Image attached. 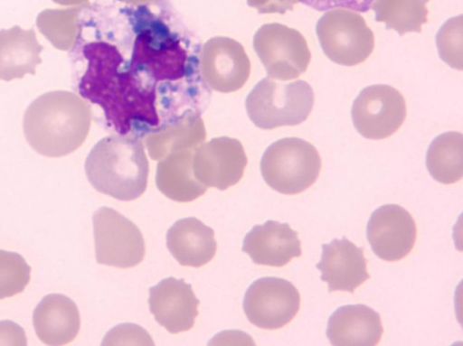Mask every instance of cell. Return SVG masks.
<instances>
[{"label": "cell", "mask_w": 463, "mask_h": 346, "mask_svg": "<svg viewBox=\"0 0 463 346\" xmlns=\"http://www.w3.org/2000/svg\"><path fill=\"white\" fill-rule=\"evenodd\" d=\"M82 54L87 69L79 81L80 97L99 105L108 125L119 135L151 131L159 126L156 87L136 76L125 64L118 47L106 41L86 43Z\"/></svg>", "instance_id": "obj_1"}, {"label": "cell", "mask_w": 463, "mask_h": 346, "mask_svg": "<svg viewBox=\"0 0 463 346\" xmlns=\"http://www.w3.org/2000/svg\"><path fill=\"white\" fill-rule=\"evenodd\" d=\"M92 112L77 94L53 90L35 98L26 108L23 128L38 154L61 157L77 150L90 132Z\"/></svg>", "instance_id": "obj_2"}, {"label": "cell", "mask_w": 463, "mask_h": 346, "mask_svg": "<svg viewBox=\"0 0 463 346\" xmlns=\"http://www.w3.org/2000/svg\"><path fill=\"white\" fill-rule=\"evenodd\" d=\"M135 34L129 70L145 83L156 87L175 81L193 70L192 57L176 33L146 5L123 9Z\"/></svg>", "instance_id": "obj_3"}, {"label": "cell", "mask_w": 463, "mask_h": 346, "mask_svg": "<svg viewBox=\"0 0 463 346\" xmlns=\"http://www.w3.org/2000/svg\"><path fill=\"white\" fill-rule=\"evenodd\" d=\"M84 166L92 187L117 200L133 201L146 189L149 164L139 137L118 134L100 139Z\"/></svg>", "instance_id": "obj_4"}, {"label": "cell", "mask_w": 463, "mask_h": 346, "mask_svg": "<svg viewBox=\"0 0 463 346\" xmlns=\"http://www.w3.org/2000/svg\"><path fill=\"white\" fill-rule=\"evenodd\" d=\"M314 102L313 89L304 80L280 83L264 78L247 96L245 107L257 127L270 130L304 122Z\"/></svg>", "instance_id": "obj_5"}, {"label": "cell", "mask_w": 463, "mask_h": 346, "mask_svg": "<svg viewBox=\"0 0 463 346\" xmlns=\"http://www.w3.org/2000/svg\"><path fill=\"white\" fill-rule=\"evenodd\" d=\"M321 158L317 148L298 137L271 144L260 160L265 182L276 192L294 195L303 192L318 178Z\"/></svg>", "instance_id": "obj_6"}, {"label": "cell", "mask_w": 463, "mask_h": 346, "mask_svg": "<svg viewBox=\"0 0 463 346\" xmlns=\"http://www.w3.org/2000/svg\"><path fill=\"white\" fill-rule=\"evenodd\" d=\"M316 30L324 53L337 64L357 65L373 51V33L355 13L344 9L327 12L317 22Z\"/></svg>", "instance_id": "obj_7"}, {"label": "cell", "mask_w": 463, "mask_h": 346, "mask_svg": "<svg viewBox=\"0 0 463 346\" xmlns=\"http://www.w3.org/2000/svg\"><path fill=\"white\" fill-rule=\"evenodd\" d=\"M96 260L99 264L128 268L145 256V241L130 220L109 207H100L92 217Z\"/></svg>", "instance_id": "obj_8"}, {"label": "cell", "mask_w": 463, "mask_h": 346, "mask_svg": "<svg viewBox=\"0 0 463 346\" xmlns=\"http://www.w3.org/2000/svg\"><path fill=\"white\" fill-rule=\"evenodd\" d=\"M253 48L268 76L279 80L302 75L311 59L304 36L280 23L262 25L253 37Z\"/></svg>", "instance_id": "obj_9"}, {"label": "cell", "mask_w": 463, "mask_h": 346, "mask_svg": "<svg viewBox=\"0 0 463 346\" xmlns=\"http://www.w3.org/2000/svg\"><path fill=\"white\" fill-rule=\"evenodd\" d=\"M300 295L289 281L279 277H261L247 289L243 311L253 325L275 330L288 324L300 308Z\"/></svg>", "instance_id": "obj_10"}, {"label": "cell", "mask_w": 463, "mask_h": 346, "mask_svg": "<svg viewBox=\"0 0 463 346\" xmlns=\"http://www.w3.org/2000/svg\"><path fill=\"white\" fill-rule=\"evenodd\" d=\"M352 120L360 135L379 140L391 136L402 125L406 117L403 96L386 84L364 88L354 99Z\"/></svg>", "instance_id": "obj_11"}, {"label": "cell", "mask_w": 463, "mask_h": 346, "mask_svg": "<svg viewBox=\"0 0 463 346\" xmlns=\"http://www.w3.org/2000/svg\"><path fill=\"white\" fill-rule=\"evenodd\" d=\"M199 67L206 85L222 93L242 88L250 73V62L243 46L223 36L213 37L203 45Z\"/></svg>", "instance_id": "obj_12"}, {"label": "cell", "mask_w": 463, "mask_h": 346, "mask_svg": "<svg viewBox=\"0 0 463 346\" xmlns=\"http://www.w3.org/2000/svg\"><path fill=\"white\" fill-rule=\"evenodd\" d=\"M366 237L379 258L394 262L404 258L412 250L417 227L407 210L397 204H385L371 214Z\"/></svg>", "instance_id": "obj_13"}, {"label": "cell", "mask_w": 463, "mask_h": 346, "mask_svg": "<svg viewBox=\"0 0 463 346\" xmlns=\"http://www.w3.org/2000/svg\"><path fill=\"white\" fill-rule=\"evenodd\" d=\"M247 156L241 143L227 136L217 137L198 145L193 167L196 179L206 187L224 191L243 176Z\"/></svg>", "instance_id": "obj_14"}, {"label": "cell", "mask_w": 463, "mask_h": 346, "mask_svg": "<svg viewBox=\"0 0 463 346\" xmlns=\"http://www.w3.org/2000/svg\"><path fill=\"white\" fill-rule=\"evenodd\" d=\"M155 320L170 333L189 331L198 315L199 300L184 279L166 277L149 289Z\"/></svg>", "instance_id": "obj_15"}, {"label": "cell", "mask_w": 463, "mask_h": 346, "mask_svg": "<svg viewBox=\"0 0 463 346\" xmlns=\"http://www.w3.org/2000/svg\"><path fill=\"white\" fill-rule=\"evenodd\" d=\"M316 267L321 271V280L327 283L329 293L353 294L370 278L363 248L346 238L323 244L321 260Z\"/></svg>", "instance_id": "obj_16"}, {"label": "cell", "mask_w": 463, "mask_h": 346, "mask_svg": "<svg viewBox=\"0 0 463 346\" xmlns=\"http://www.w3.org/2000/svg\"><path fill=\"white\" fill-rule=\"evenodd\" d=\"M242 251L257 265L281 267L302 254L298 232L289 224L267 220L245 236Z\"/></svg>", "instance_id": "obj_17"}, {"label": "cell", "mask_w": 463, "mask_h": 346, "mask_svg": "<svg viewBox=\"0 0 463 346\" xmlns=\"http://www.w3.org/2000/svg\"><path fill=\"white\" fill-rule=\"evenodd\" d=\"M383 333L380 314L361 304L337 308L327 322L326 337L332 345L374 346Z\"/></svg>", "instance_id": "obj_18"}, {"label": "cell", "mask_w": 463, "mask_h": 346, "mask_svg": "<svg viewBox=\"0 0 463 346\" xmlns=\"http://www.w3.org/2000/svg\"><path fill=\"white\" fill-rule=\"evenodd\" d=\"M37 337L47 345H65L77 336L80 317L76 304L61 294L45 295L33 313Z\"/></svg>", "instance_id": "obj_19"}, {"label": "cell", "mask_w": 463, "mask_h": 346, "mask_svg": "<svg viewBox=\"0 0 463 346\" xmlns=\"http://www.w3.org/2000/svg\"><path fill=\"white\" fill-rule=\"evenodd\" d=\"M166 246L180 265L192 267L209 263L217 249L213 229L194 217L178 220L168 229Z\"/></svg>", "instance_id": "obj_20"}, {"label": "cell", "mask_w": 463, "mask_h": 346, "mask_svg": "<svg viewBox=\"0 0 463 346\" xmlns=\"http://www.w3.org/2000/svg\"><path fill=\"white\" fill-rule=\"evenodd\" d=\"M43 50L33 28L24 30L14 25L0 30V80L34 75L36 67L42 63Z\"/></svg>", "instance_id": "obj_21"}, {"label": "cell", "mask_w": 463, "mask_h": 346, "mask_svg": "<svg viewBox=\"0 0 463 346\" xmlns=\"http://www.w3.org/2000/svg\"><path fill=\"white\" fill-rule=\"evenodd\" d=\"M194 149L173 152L157 164L156 183L167 198L177 202H189L202 196L207 187L194 173Z\"/></svg>", "instance_id": "obj_22"}, {"label": "cell", "mask_w": 463, "mask_h": 346, "mask_svg": "<svg viewBox=\"0 0 463 346\" xmlns=\"http://www.w3.org/2000/svg\"><path fill=\"white\" fill-rule=\"evenodd\" d=\"M206 136L204 126L198 116L180 117L147 133L145 143L153 160H160L180 150L196 148Z\"/></svg>", "instance_id": "obj_23"}, {"label": "cell", "mask_w": 463, "mask_h": 346, "mask_svg": "<svg viewBox=\"0 0 463 346\" xmlns=\"http://www.w3.org/2000/svg\"><path fill=\"white\" fill-rule=\"evenodd\" d=\"M426 165L432 178L450 184L463 176V136L446 132L435 137L427 151Z\"/></svg>", "instance_id": "obj_24"}, {"label": "cell", "mask_w": 463, "mask_h": 346, "mask_svg": "<svg viewBox=\"0 0 463 346\" xmlns=\"http://www.w3.org/2000/svg\"><path fill=\"white\" fill-rule=\"evenodd\" d=\"M428 0H376L372 8L375 19L384 22L388 29L403 35L410 32H420L421 24L427 22L425 2Z\"/></svg>", "instance_id": "obj_25"}, {"label": "cell", "mask_w": 463, "mask_h": 346, "mask_svg": "<svg viewBox=\"0 0 463 346\" xmlns=\"http://www.w3.org/2000/svg\"><path fill=\"white\" fill-rule=\"evenodd\" d=\"M80 11V6L59 10L46 9L39 14L37 26L56 48L60 47L61 37L65 38L69 48L73 42L71 39L73 40L77 33Z\"/></svg>", "instance_id": "obj_26"}, {"label": "cell", "mask_w": 463, "mask_h": 346, "mask_svg": "<svg viewBox=\"0 0 463 346\" xmlns=\"http://www.w3.org/2000/svg\"><path fill=\"white\" fill-rule=\"evenodd\" d=\"M30 275L31 267L20 254L0 249V299L22 293Z\"/></svg>", "instance_id": "obj_27"}, {"label": "cell", "mask_w": 463, "mask_h": 346, "mask_svg": "<svg viewBox=\"0 0 463 346\" xmlns=\"http://www.w3.org/2000/svg\"><path fill=\"white\" fill-rule=\"evenodd\" d=\"M436 42L440 58L450 67L462 70L461 16L450 19L440 28Z\"/></svg>", "instance_id": "obj_28"}, {"label": "cell", "mask_w": 463, "mask_h": 346, "mask_svg": "<svg viewBox=\"0 0 463 346\" xmlns=\"http://www.w3.org/2000/svg\"><path fill=\"white\" fill-rule=\"evenodd\" d=\"M317 11L325 12L334 9L352 10L365 13L372 8L376 0H298Z\"/></svg>", "instance_id": "obj_29"}, {"label": "cell", "mask_w": 463, "mask_h": 346, "mask_svg": "<svg viewBox=\"0 0 463 346\" xmlns=\"http://www.w3.org/2000/svg\"><path fill=\"white\" fill-rule=\"evenodd\" d=\"M0 344L25 345L24 331L13 322H0Z\"/></svg>", "instance_id": "obj_30"}, {"label": "cell", "mask_w": 463, "mask_h": 346, "mask_svg": "<svg viewBox=\"0 0 463 346\" xmlns=\"http://www.w3.org/2000/svg\"><path fill=\"white\" fill-rule=\"evenodd\" d=\"M248 5L258 10L259 13H285L291 9L298 0H247Z\"/></svg>", "instance_id": "obj_31"}, {"label": "cell", "mask_w": 463, "mask_h": 346, "mask_svg": "<svg viewBox=\"0 0 463 346\" xmlns=\"http://www.w3.org/2000/svg\"><path fill=\"white\" fill-rule=\"evenodd\" d=\"M54 3L61 5H72L82 4L88 0H52Z\"/></svg>", "instance_id": "obj_32"}, {"label": "cell", "mask_w": 463, "mask_h": 346, "mask_svg": "<svg viewBox=\"0 0 463 346\" xmlns=\"http://www.w3.org/2000/svg\"><path fill=\"white\" fill-rule=\"evenodd\" d=\"M120 1L134 4V5H144V4L151 3V2H154L156 0H120Z\"/></svg>", "instance_id": "obj_33"}]
</instances>
